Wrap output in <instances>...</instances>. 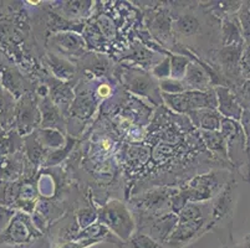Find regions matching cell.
I'll list each match as a JSON object with an SVG mask.
<instances>
[{
    "mask_svg": "<svg viewBox=\"0 0 250 248\" xmlns=\"http://www.w3.org/2000/svg\"><path fill=\"white\" fill-rule=\"evenodd\" d=\"M104 221L115 231L116 235H118L122 240H128L132 237V229L133 224L132 220L129 217L128 212L125 210V208L120 206H113L110 205L104 209Z\"/></svg>",
    "mask_w": 250,
    "mask_h": 248,
    "instance_id": "4",
    "label": "cell"
},
{
    "mask_svg": "<svg viewBox=\"0 0 250 248\" xmlns=\"http://www.w3.org/2000/svg\"><path fill=\"white\" fill-rule=\"evenodd\" d=\"M202 136H203L207 147L212 150L213 153L217 154L218 156H220V158L224 159V160H228V148H227L226 138L223 136L220 131H202Z\"/></svg>",
    "mask_w": 250,
    "mask_h": 248,
    "instance_id": "10",
    "label": "cell"
},
{
    "mask_svg": "<svg viewBox=\"0 0 250 248\" xmlns=\"http://www.w3.org/2000/svg\"><path fill=\"white\" fill-rule=\"evenodd\" d=\"M243 47H244V44L224 46L219 52L220 66L224 70L226 76H228L233 81L239 78L242 79L239 71V61Z\"/></svg>",
    "mask_w": 250,
    "mask_h": 248,
    "instance_id": "6",
    "label": "cell"
},
{
    "mask_svg": "<svg viewBox=\"0 0 250 248\" xmlns=\"http://www.w3.org/2000/svg\"><path fill=\"white\" fill-rule=\"evenodd\" d=\"M238 200V185L231 179L226 188L215 196L212 204V216H210V227H226L230 225L233 220L234 210Z\"/></svg>",
    "mask_w": 250,
    "mask_h": 248,
    "instance_id": "3",
    "label": "cell"
},
{
    "mask_svg": "<svg viewBox=\"0 0 250 248\" xmlns=\"http://www.w3.org/2000/svg\"><path fill=\"white\" fill-rule=\"evenodd\" d=\"M131 246H132V248H163L161 243H158L151 236H147L145 233L133 235L131 237Z\"/></svg>",
    "mask_w": 250,
    "mask_h": 248,
    "instance_id": "14",
    "label": "cell"
},
{
    "mask_svg": "<svg viewBox=\"0 0 250 248\" xmlns=\"http://www.w3.org/2000/svg\"><path fill=\"white\" fill-rule=\"evenodd\" d=\"M223 46L244 44V38L242 34L239 20L236 14L227 17L223 21Z\"/></svg>",
    "mask_w": 250,
    "mask_h": 248,
    "instance_id": "8",
    "label": "cell"
},
{
    "mask_svg": "<svg viewBox=\"0 0 250 248\" xmlns=\"http://www.w3.org/2000/svg\"><path fill=\"white\" fill-rule=\"evenodd\" d=\"M238 248H250V235L247 236V237L240 242V245L238 246Z\"/></svg>",
    "mask_w": 250,
    "mask_h": 248,
    "instance_id": "17",
    "label": "cell"
},
{
    "mask_svg": "<svg viewBox=\"0 0 250 248\" xmlns=\"http://www.w3.org/2000/svg\"><path fill=\"white\" fill-rule=\"evenodd\" d=\"M215 95H217L218 101V112L223 118H228V119L236 120L240 122L243 111L244 109L240 107L239 102L236 99L233 90L227 86H217L214 88Z\"/></svg>",
    "mask_w": 250,
    "mask_h": 248,
    "instance_id": "5",
    "label": "cell"
},
{
    "mask_svg": "<svg viewBox=\"0 0 250 248\" xmlns=\"http://www.w3.org/2000/svg\"><path fill=\"white\" fill-rule=\"evenodd\" d=\"M193 124L202 128L206 132L220 131V123H222V115L215 109L204 108L198 111H192L188 113Z\"/></svg>",
    "mask_w": 250,
    "mask_h": 248,
    "instance_id": "7",
    "label": "cell"
},
{
    "mask_svg": "<svg viewBox=\"0 0 250 248\" xmlns=\"http://www.w3.org/2000/svg\"><path fill=\"white\" fill-rule=\"evenodd\" d=\"M163 99L166 103L178 113L188 114L192 111L218 107L217 95L214 88L209 91H186L179 95H168L163 93Z\"/></svg>",
    "mask_w": 250,
    "mask_h": 248,
    "instance_id": "2",
    "label": "cell"
},
{
    "mask_svg": "<svg viewBox=\"0 0 250 248\" xmlns=\"http://www.w3.org/2000/svg\"><path fill=\"white\" fill-rule=\"evenodd\" d=\"M212 82V78H209L203 71L202 68H199L198 66L189 63L187 66V71L184 75V85L187 87V90L192 91H209L212 88H209L208 83Z\"/></svg>",
    "mask_w": 250,
    "mask_h": 248,
    "instance_id": "9",
    "label": "cell"
},
{
    "mask_svg": "<svg viewBox=\"0 0 250 248\" xmlns=\"http://www.w3.org/2000/svg\"><path fill=\"white\" fill-rule=\"evenodd\" d=\"M239 71L243 81L250 79V44L248 42H245L244 47H243L239 61Z\"/></svg>",
    "mask_w": 250,
    "mask_h": 248,
    "instance_id": "15",
    "label": "cell"
},
{
    "mask_svg": "<svg viewBox=\"0 0 250 248\" xmlns=\"http://www.w3.org/2000/svg\"><path fill=\"white\" fill-rule=\"evenodd\" d=\"M13 225V226L9 227L8 231L5 232V238L3 241L6 242H15V243H22L30 241L34 236H36V233H31L30 229H28L24 225L19 224Z\"/></svg>",
    "mask_w": 250,
    "mask_h": 248,
    "instance_id": "11",
    "label": "cell"
},
{
    "mask_svg": "<svg viewBox=\"0 0 250 248\" xmlns=\"http://www.w3.org/2000/svg\"><path fill=\"white\" fill-rule=\"evenodd\" d=\"M236 99L243 109H250V79L243 81L238 87L233 90Z\"/></svg>",
    "mask_w": 250,
    "mask_h": 248,
    "instance_id": "13",
    "label": "cell"
},
{
    "mask_svg": "<svg viewBox=\"0 0 250 248\" xmlns=\"http://www.w3.org/2000/svg\"><path fill=\"white\" fill-rule=\"evenodd\" d=\"M239 123L243 128V132H244L245 134L248 154H249V158H250V109H244V111H243V114H242V118H240Z\"/></svg>",
    "mask_w": 250,
    "mask_h": 248,
    "instance_id": "16",
    "label": "cell"
},
{
    "mask_svg": "<svg viewBox=\"0 0 250 248\" xmlns=\"http://www.w3.org/2000/svg\"><path fill=\"white\" fill-rule=\"evenodd\" d=\"M236 17H238L240 27H242L243 38L247 42L250 38V1H245L242 4L239 11L236 13Z\"/></svg>",
    "mask_w": 250,
    "mask_h": 248,
    "instance_id": "12",
    "label": "cell"
},
{
    "mask_svg": "<svg viewBox=\"0 0 250 248\" xmlns=\"http://www.w3.org/2000/svg\"><path fill=\"white\" fill-rule=\"evenodd\" d=\"M220 133L226 138L228 148V160L239 170L245 181H250V158L248 154L247 139L239 122L222 118Z\"/></svg>",
    "mask_w": 250,
    "mask_h": 248,
    "instance_id": "1",
    "label": "cell"
}]
</instances>
